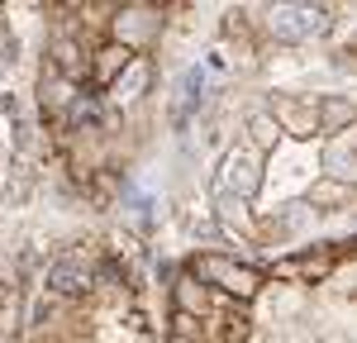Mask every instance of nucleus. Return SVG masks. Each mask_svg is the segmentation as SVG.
Segmentation results:
<instances>
[{"label":"nucleus","instance_id":"nucleus-3","mask_svg":"<svg viewBox=\"0 0 357 343\" xmlns=\"http://www.w3.org/2000/svg\"><path fill=\"white\" fill-rule=\"evenodd\" d=\"M48 282H53L57 291H86V286H91V267H86V262H57L53 272H48Z\"/></svg>","mask_w":357,"mask_h":343},{"label":"nucleus","instance_id":"nucleus-6","mask_svg":"<svg viewBox=\"0 0 357 343\" xmlns=\"http://www.w3.org/2000/svg\"><path fill=\"white\" fill-rule=\"evenodd\" d=\"M129 86H134V91L143 86V67H134V72H129ZM114 91H124V82H114Z\"/></svg>","mask_w":357,"mask_h":343},{"label":"nucleus","instance_id":"nucleus-4","mask_svg":"<svg viewBox=\"0 0 357 343\" xmlns=\"http://www.w3.org/2000/svg\"><path fill=\"white\" fill-rule=\"evenodd\" d=\"M134 53H129V43H110V48H100V62H96V72L100 77H114L119 67H129Z\"/></svg>","mask_w":357,"mask_h":343},{"label":"nucleus","instance_id":"nucleus-5","mask_svg":"<svg viewBox=\"0 0 357 343\" xmlns=\"http://www.w3.org/2000/svg\"><path fill=\"white\" fill-rule=\"evenodd\" d=\"M252 134H257V143H272L276 139V124L267 119V114H257V119H252Z\"/></svg>","mask_w":357,"mask_h":343},{"label":"nucleus","instance_id":"nucleus-2","mask_svg":"<svg viewBox=\"0 0 357 343\" xmlns=\"http://www.w3.org/2000/svg\"><path fill=\"white\" fill-rule=\"evenodd\" d=\"M329 15L314 10V5H281L272 10V33L276 38H305V33H324Z\"/></svg>","mask_w":357,"mask_h":343},{"label":"nucleus","instance_id":"nucleus-1","mask_svg":"<svg viewBox=\"0 0 357 343\" xmlns=\"http://www.w3.org/2000/svg\"><path fill=\"white\" fill-rule=\"evenodd\" d=\"M195 272L210 277L215 286H224V291H234V296H243V300L257 291V282H262L252 267H234L229 257H195Z\"/></svg>","mask_w":357,"mask_h":343}]
</instances>
